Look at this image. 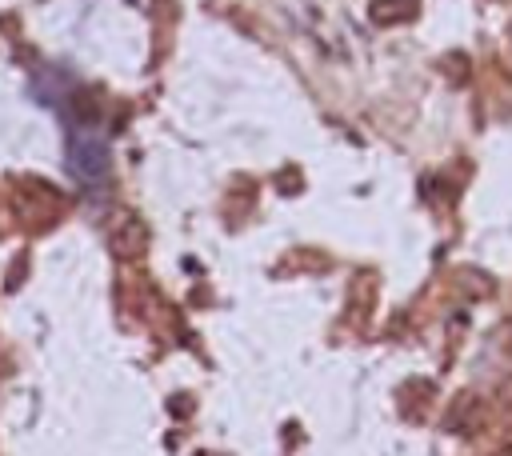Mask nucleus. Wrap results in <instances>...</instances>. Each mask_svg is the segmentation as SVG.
Returning a JSON list of instances; mask_svg holds the SVG:
<instances>
[{"mask_svg": "<svg viewBox=\"0 0 512 456\" xmlns=\"http://www.w3.org/2000/svg\"><path fill=\"white\" fill-rule=\"evenodd\" d=\"M68 164H72V172L80 180H104V172H108V148L100 140H92V136H76L68 144Z\"/></svg>", "mask_w": 512, "mask_h": 456, "instance_id": "f257e3e1", "label": "nucleus"}, {"mask_svg": "<svg viewBox=\"0 0 512 456\" xmlns=\"http://www.w3.org/2000/svg\"><path fill=\"white\" fill-rule=\"evenodd\" d=\"M444 424H448L452 432H476V428L484 424V404H480V396L464 392V396L452 404V412H448Z\"/></svg>", "mask_w": 512, "mask_h": 456, "instance_id": "f03ea898", "label": "nucleus"}, {"mask_svg": "<svg viewBox=\"0 0 512 456\" xmlns=\"http://www.w3.org/2000/svg\"><path fill=\"white\" fill-rule=\"evenodd\" d=\"M420 12V0H372L368 4V16L376 24H404Z\"/></svg>", "mask_w": 512, "mask_h": 456, "instance_id": "7ed1b4c3", "label": "nucleus"}, {"mask_svg": "<svg viewBox=\"0 0 512 456\" xmlns=\"http://www.w3.org/2000/svg\"><path fill=\"white\" fill-rule=\"evenodd\" d=\"M492 456H512V444H504V448H496Z\"/></svg>", "mask_w": 512, "mask_h": 456, "instance_id": "20e7f679", "label": "nucleus"}, {"mask_svg": "<svg viewBox=\"0 0 512 456\" xmlns=\"http://www.w3.org/2000/svg\"><path fill=\"white\" fill-rule=\"evenodd\" d=\"M504 400H508V404H512V380H508V384H504Z\"/></svg>", "mask_w": 512, "mask_h": 456, "instance_id": "39448f33", "label": "nucleus"}, {"mask_svg": "<svg viewBox=\"0 0 512 456\" xmlns=\"http://www.w3.org/2000/svg\"><path fill=\"white\" fill-rule=\"evenodd\" d=\"M504 340H508V348H512V328H508V336H504Z\"/></svg>", "mask_w": 512, "mask_h": 456, "instance_id": "423d86ee", "label": "nucleus"}]
</instances>
